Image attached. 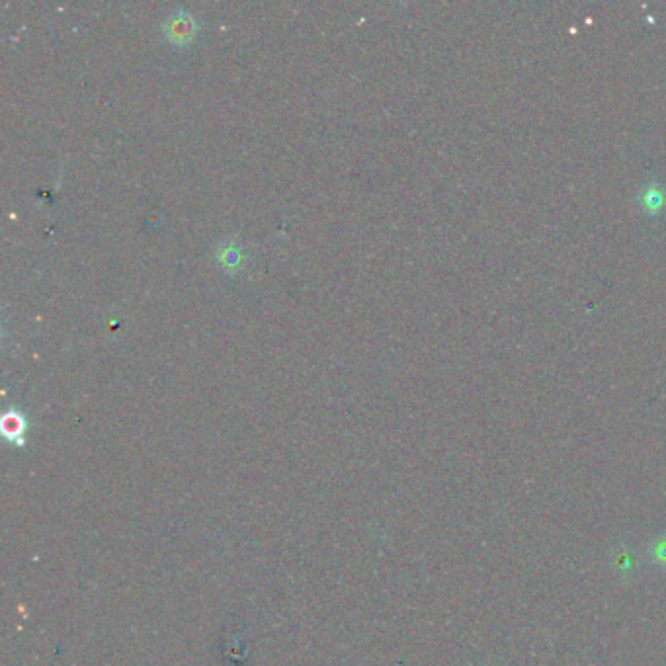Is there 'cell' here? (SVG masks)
<instances>
[{
  "mask_svg": "<svg viewBox=\"0 0 666 666\" xmlns=\"http://www.w3.org/2000/svg\"><path fill=\"white\" fill-rule=\"evenodd\" d=\"M163 32H165L168 42L176 43V45H186V43H190L196 38L198 22L190 12L176 10L165 20Z\"/></svg>",
  "mask_w": 666,
  "mask_h": 666,
  "instance_id": "1",
  "label": "cell"
},
{
  "mask_svg": "<svg viewBox=\"0 0 666 666\" xmlns=\"http://www.w3.org/2000/svg\"><path fill=\"white\" fill-rule=\"evenodd\" d=\"M215 258L227 272H239L247 262V252L237 237L223 239L215 250Z\"/></svg>",
  "mask_w": 666,
  "mask_h": 666,
  "instance_id": "2",
  "label": "cell"
},
{
  "mask_svg": "<svg viewBox=\"0 0 666 666\" xmlns=\"http://www.w3.org/2000/svg\"><path fill=\"white\" fill-rule=\"evenodd\" d=\"M2 434L6 436L8 442L16 444V446H24V434H26V418L16 411L10 409L8 413H4L2 417Z\"/></svg>",
  "mask_w": 666,
  "mask_h": 666,
  "instance_id": "3",
  "label": "cell"
},
{
  "mask_svg": "<svg viewBox=\"0 0 666 666\" xmlns=\"http://www.w3.org/2000/svg\"><path fill=\"white\" fill-rule=\"evenodd\" d=\"M655 559L659 561V563H663V565H666V542L665 540H661V542L657 543L655 545Z\"/></svg>",
  "mask_w": 666,
  "mask_h": 666,
  "instance_id": "4",
  "label": "cell"
}]
</instances>
